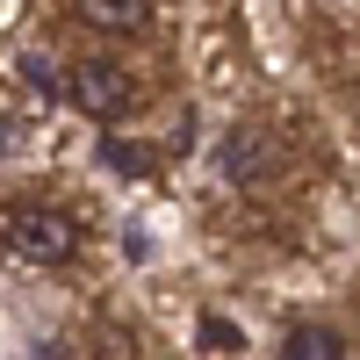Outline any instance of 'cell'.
Here are the masks:
<instances>
[{"label":"cell","mask_w":360,"mask_h":360,"mask_svg":"<svg viewBox=\"0 0 360 360\" xmlns=\"http://www.w3.org/2000/svg\"><path fill=\"white\" fill-rule=\"evenodd\" d=\"M0 245L15 259H29V266H65L79 252V224L65 209H51V202H15L0 217Z\"/></svg>","instance_id":"1"},{"label":"cell","mask_w":360,"mask_h":360,"mask_svg":"<svg viewBox=\"0 0 360 360\" xmlns=\"http://www.w3.org/2000/svg\"><path fill=\"white\" fill-rule=\"evenodd\" d=\"M274 173H281V144H274V130L238 123V130L224 137V180H231V188H266Z\"/></svg>","instance_id":"3"},{"label":"cell","mask_w":360,"mask_h":360,"mask_svg":"<svg viewBox=\"0 0 360 360\" xmlns=\"http://www.w3.org/2000/svg\"><path fill=\"white\" fill-rule=\"evenodd\" d=\"M195 346H202V353H245V332H238L231 317H217V310H209V317L195 324Z\"/></svg>","instance_id":"8"},{"label":"cell","mask_w":360,"mask_h":360,"mask_svg":"<svg viewBox=\"0 0 360 360\" xmlns=\"http://www.w3.org/2000/svg\"><path fill=\"white\" fill-rule=\"evenodd\" d=\"M72 15L101 37H130V29L152 22V0H72Z\"/></svg>","instance_id":"4"},{"label":"cell","mask_w":360,"mask_h":360,"mask_svg":"<svg viewBox=\"0 0 360 360\" xmlns=\"http://www.w3.org/2000/svg\"><path fill=\"white\" fill-rule=\"evenodd\" d=\"M22 79L37 86V94H58V101H72V72H58L44 51H22Z\"/></svg>","instance_id":"7"},{"label":"cell","mask_w":360,"mask_h":360,"mask_svg":"<svg viewBox=\"0 0 360 360\" xmlns=\"http://www.w3.org/2000/svg\"><path fill=\"white\" fill-rule=\"evenodd\" d=\"M101 166L123 173V180H144V173H159V152L152 144H130V137H101Z\"/></svg>","instance_id":"6"},{"label":"cell","mask_w":360,"mask_h":360,"mask_svg":"<svg viewBox=\"0 0 360 360\" xmlns=\"http://www.w3.org/2000/svg\"><path fill=\"white\" fill-rule=\"evenodd\" d=\"M281 353H295V360H339L346 353V332H332V324H288Z\"/></svg>","instance_id":"5"},{"label":"cell","mask_w":360,"mask_h":360,"mask_svg":"<svg viewBox=\"0 0 360 360\" xmlns=\"http://www.w3.org/2000/svg\"><path fill=\"white\" fill-rule=\"evenodd\" d=\"M72 101L94 115V123H123L137 108V79L115 65V58H79L72 65Z\"/></svg>","instance_id":"2"}]
</instances>
